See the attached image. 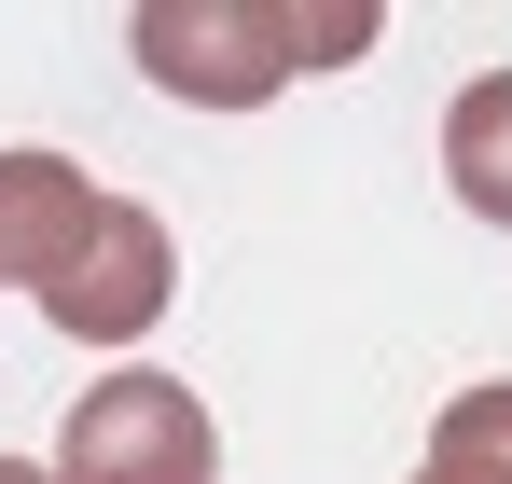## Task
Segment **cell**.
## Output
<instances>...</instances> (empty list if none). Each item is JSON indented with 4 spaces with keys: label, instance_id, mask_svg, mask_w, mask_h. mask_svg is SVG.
Masks as SVG:
<instances>
[{
    "label": "cell",
    "instance_id": "cell-1",
    "mask_svg": "<svg viewBox=\"0 0 512 484\" xmlns=\"http://www.w3.org/2000/svg\"><path fill=\"white\" fill-rule=\"evenodd\" d=\"M125 56H139V83L180 97V111H263L277 83L305 70L291 0H139V14H125Z\"/></svg>",
    "mask_w": 512,
    "mask_h": 484
},
{
    "label": "cell",
    "instance_id": "cell-2",
    "mask_svg": "<svg viewBox=\"0 0 512 484\" xmlns=\"http://www.w3.org/2000/svg\"><path fill=\"white\" fill-rule=\"evenodd\" d=\"M56 484H222V429L167 360H111L56 429Z\"/></svg>",
    "mask_w": 512,
    "mask_h": 484
},
{
    "label": "cell",
    "instance_id": "cell-3",
    "mask_svg": "<svg viewBox=\"0 0 512 484\" xmlns=\"http://www.w3.org/2000/svg\"><path fill=\"white\" fill-rule=\"evenodd\" d=\"M167 291H180V236L139 208V194H111L84 222V249L42 277V319L70 332V346H139V332L167 319Z\"/></svg>",
    "mask_w": 512,
    "mask_h": 484
},
{
    "label": "cell",
    "instance_id": "cell-4",
    "mask_svg": "<svg viewBox=\"0 0 512 484\" xmlns=\"http://www.w3.org/2000/svg\"><path fill=\"white\" fill-rule=\"evenodd\" d=\"M97 208H111V194H97L70 153H42V139H28V153H0V291H42V277L84 249Z\"/></svg>",
    "mask_w": 512,
    "mask_h": 484
},
{
    "label": "cell",
    "instance_id": "cell-5",
    "mask_svg": "<svg viewBox=\"0 0 512 484\" xmlns=\"http://www.w3.org/2000/svg\"><path fill=\"white\" fill-rule=\"evenodd\" d=\"M443 180H457L471 222L512 236V70H471V83H457V111H443Z\"/></svg>",
    "mask_w": 512,
    "mask_h": 484
},
{
    "label": "cell",
    "instance_id": "cell-6",
    "mask_svg": "<svg viewBox=\"0 0 512 484\" xmlns=\"http://www.w3.org/2000/svg\"><path fill=\"white\" fill-rule=\"evenodd\" d=\"M416 484H512V374H485V388H457V402L429 415Z\"/></svg>",
    "mask_w": 512,
    "mask_h": 484
},
{
    "label": "cell",
    "instance_id": "cell-7",
    "mask_svg": "<svg viewBox=\"0 0 512 484\" xmlns=\"http://www.w3.org/2000/svg\"><path fill=\"white\" fill-rule=\"evenodd\" d=\"M291 42H305V70H360L388 42V14L374 0H291Z\"/></svg>",
    "mask_w": 512,
    "mask_h": 484
},
{
    "label": "cell",
    "instance_id": "cell-8",
    "mask_svg": "<svg viewBox=\"0 0 512 484\" xmlns=\"http://www.w3.org/2000/svg\"><path fill=\"white\" fill-rule=\"evenodd\" d=\"M0 484H56V471H42V457H0Z\"/></svg>",
    "mask_w": 512,
    "mask_h": 484
}]
</instances>
